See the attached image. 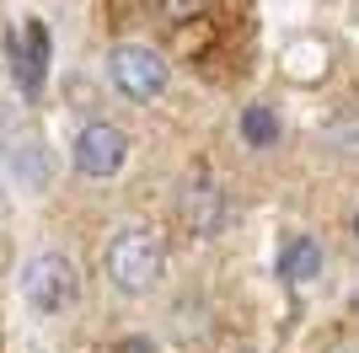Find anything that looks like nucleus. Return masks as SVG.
<instances>
[{
	"label": "nucleus",
	"mask_w": 359,
	"mask_h": 353,
	"mask_svg": "<svg viewBox=\"0 0 359 353\" xmlns=\"http://www.w3.org/2000/svg\"><path fill=\"white\" fill-rule=\"evenodd\" d=\"M107 279L118 294H150L161 284V268H166V247L161 235L145 230V225H123L113 241H107Z\"/></svg>",
	"instance_id": "1"
},
{
	"label": "nucleus",
	"mask_w": 359,
	"mask_h": 353,
	"mask_svg": "<svg viewBox=\"0 0 359 353\" xmlns=\"http://www.w3.org/2000/svg\"><path fill=\"white\" fill-rule=\"evenodd\" d=\"M22 294H27L32 310H43V316H60L81 300V273L65 251H38L27 268H22Z\"/></svg>",
	"instance_id": "2"
},
{
	"label": "nucleus",
	"mask_w": 359,
	"mask_h": 353,
	"mask_svg": "<svg viewBox=\"0 0 359 353\" xmlns=\"http://www.w3.org/2000/svg\"><path fill=\"white\" fill-rule=\"evenodd\" d=\"M70 161H75V172H81V176H91V182H107V176H118L123 161H129V134H123L118 123L97 118V123H86V129L75 134Z\"/></svg>",
	"instance_id": "3"
},
{
	"label": "nucleus",
	"mask_w": 359,
	"mask_h": 353,
	"mask_svg": "<svg viewBox=\"0 0 359 353\" xmlns=\"http://www.w3.org/2000/svg\"><path fill=\"white\" fill-rule=\"evenodd\" d=\"M107 75H113V86L129 97V102H150V97H161L166 91V59L145 43H118L107 54Z\"/></svg>",
	"instance_id": "4"
},
{
	"label": "nucleus",
	"mask_w": 359,
	"mask_h": 353,
	"mask_svg": "<svg viewBox=\"0 0 359 353\" xmlns=\"http://www.w3.org/2000/svg\"><path fill=\"white\" fill-rule=\"evenodd\" d=\"M177 209H182V225L194 235H215L225 225V193L215 188L210 176H188L177 193Z\"/></svg>",
	"instance_id": "5"
},
{
	"label": "nucleus",
	"mask_w": 359,
	"mask_h": 353,
	"mask_svg": "<svg viewBox=\"0 0 359 353\" xmlns=\"http://www.w3.org/2000/svg\"><path fill=\"white\" fill-rule=\"evenodd\" d=\"M43 75H48V27L38 16L22 22V43H16V86L38 97L43 91Z\"/></svg>",
	"instance_id": "6"
},
{
	"label": "nucleus",
	"mask_w": 359,
	"mask_h": 353,
	"mask_svg": "<svg viewBox=\"0 0 359 353\" xmlns=\"http://www.w3.org/2000/svg\"><path fill=\"white\" fill-rule=\"evenodd\" d=\"M279 279H290V284L322 279V241L316 235H290L279 247Z\"/></svg>",
	"instance_id": "7"
},
{
	"label": "nucleus",
	"mask_w": 359,
	"mask_h": 353,
	"mask_svg": "<svg viewBox=\"0 0 359 353\" xmlns=\"http://www.w3.org/2000/svg\"><path fill=\"white\" fill-rule=\"evenodd\" d=\"M241 139H247L252 150L279 145V113H273L269 102H252L247 113H241Z\"/></svg>",
	"instance_id": "8"
},
{
	"label": "nucleus",
	"mask_w": 359,
	"mask_h": 353,
	"mask_svg": "<svg viewBox=\"0 0 359 353\" xmlns=\"http://www.w3.org/2000/svg\"><path fill=\"white\" fill-rule=\"evenodd\" d=\"M204 6H210V0H161V11L172 16V22H194Z\"/></svg>",
	"instance_id": "9"
},
{
	"label": "nucleus",
	"mask_w": 359,
	"mask_h": 353,
	"mask_svg": "<svg viewBox=\"0 0 359 353\" xmlns=\"http://www.w3.org/2000/svg\"><path fill=\"white\" fill-rule=\"evenodd\" d=\"M113 353H156V342H150V338H118Z\"/></svg>",
	"instance_id": "10"
},
{
	"label": "nucleus",
	"mask_w": 359,
	"mask_h": 353,
	"mask_svg": "<svg viewBox=\"0 0 359 353\" xmlns=\"http://www.w3.org/2000/svg\"><path fill=\"white\" fill-rule=\"evenodd\" d=\"M354 241H359V214H354Z\"/></svg>",
	"instance_id": "11"
}]
</instances>
